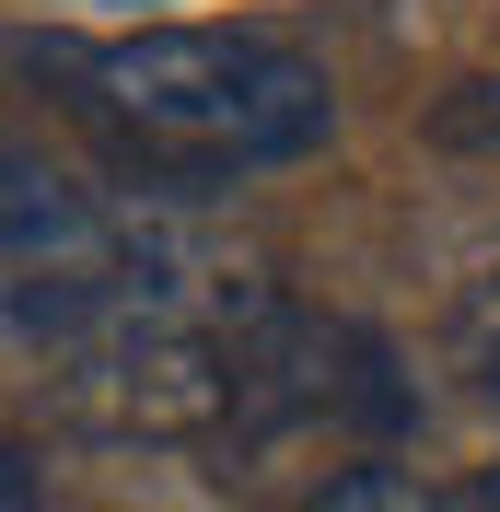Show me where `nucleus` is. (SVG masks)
Segmentation results:
<instances>
[{
    "label": "nucleus",
    "instance_id": "obj_1",
    "mask_svg": "<svg viewBox=\"0 0 500 512\" xmlns=\"http://www.w3.org/2000/svg\"><path fill=\"white\" fill-rule=\"evenodd\" d=\"M24 70L70 105L117 198H221L291 175L338 140V82L268 24H140V35H35Z\"/></svg>",
    "mask_w": 500,
    "mask_h": 512
},
{
    "label": "nucleus",
    "instance_id": "obj_2",
    "mask_svg": "<svg viewBox=\"0 0 500 512\" xmlns=\"http://www.w3.org/2000/svg\"><path fill=\"white\" fill-rule=\"evenodd\" d=\"M303 512H454V501H442V489L419 478V466L349 454V466H326V478H314V501H303Z\"/></svg>",
    "mask_w": 500,
    "mask_h": 512
},
{
    "label": "nucleus",
    "instance_id": "obj_3",
    "mask_svg": "<svg viewBox=\"0 0 500 512\" xmlns=\"http://www.w3.org/2000/svg\"><path fill=\"white\" fill-rule=\"evenodd\" d=\"M442 373L466 384L477 408H500V280H477L454 315H442Z\"/></svg>",
    "mask_w": 500,
    "mask_h": 512
},
{
    "label": "nucleus",
    "instance_id": "obj_4",
    "mask_svg": "<svg viewBox=\"0 0 500 512\" xmlns=\"http://www.w3.org/2000/svg\"><path fill=\"white\" fill-rule=\"evenodd\" d=\"M431 140L442 152H500V70H477V82H454L431 105Z\"/></svg>",
    "mask_w": 500,
    "mask_h": 512
},
{
    "label": "nucleus",
    "instance_id": "obj_5",
    "mask_svg": "<svg viewBox=\"0 0 500 512\" xmlns=\"http://www.w3.org/2000/svg\"><path fill=\"white\" fill-rule=\"evenodd\" d=\"M477 512H500V454H489V466H477Z\"/></svg>",
    "mask_w": 500,
    "mask_h": 512
},
{
    "label": "nucleus",
    "instance_id": "obj_6",
    "mask_svg": "<svg viewBox=\"0 0 500 512\" xmlns=\"http://www.w3.org/2000/svg\"><path fill=\"white\" fill-rule=\"evenodd\" d=\"M12 512H35V478H24V454H12Z\"/></svg>",
    "mask_w": 500,
    "mask_h": 512
}]
</instances>
